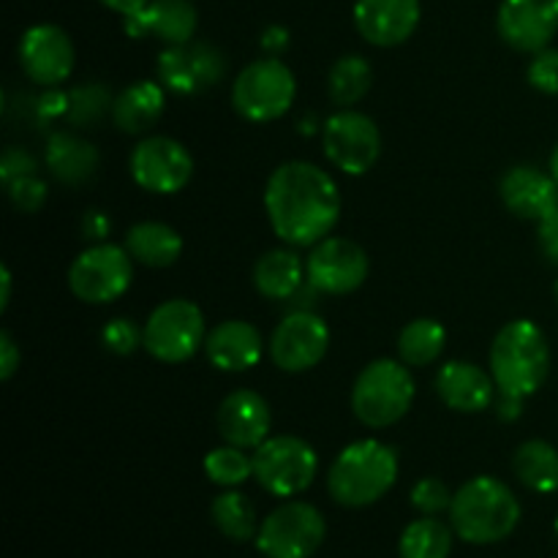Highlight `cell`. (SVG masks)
<instances>
[{"instance_id":"obj_1","label":"cell","mask_w":558,"mask_h":558,"mask_svg":"<svg viewBox=\"0 0 558 558\" xmlns=\"http://www.w3.org/2000/svg\"><path fill=\"white\" fill-rule=\"evenodd\" d=\"M270 227L283 243L308 248L330 238L341 218V194L325 169L308 161H287L270 174L265 189Z\"/></svg>"},{"instance_id":"obj_2","label":"cell","mask_w":558,"mask_h":558,"mask_svg":"<svg viewBox=\"0 0 558 558\" xmlns=\"http://www.w3.org/2000/svg\"><path fill=\"white\" fill-rule=\"evenodd\" d=\"M521 523V501L496 477H474L452 496L450 526L463 543L494 545Z\"/></svg>"},{"instance_id":"obj_3","label":"cell","mask_w":558,"mask_h":558,"mask_svg":"<svg viewBox=\"0 0 558 558\" xmlns=\"http://www.w3.org/2000/svg\"><path fill=\"white\" fill-rule=\"evenodd\" d=\"M548 338L532 319H515L496 332L490 347V376L501 396H534L548 379Z\"/></svg>"},{"instance_id":"obj_4","label":"cell","mask_w":558,"mask_h":558,"mask_svg":"<svg viewBox=\"0 0 558 558\" xmlns=\"http://www.w3.org/2000/svg\"><path fill=\"white\" fill-rule=\"evenodd\" d=\"M398 480V456L379 439H360L343 447L327 474V490L341 507H371Z\"/></svg>"},{"instance_id":"obj_5","label":"cell","mask_w":558,"mask_h":558,"mask_svg":"<svg viewBox=\"0 0 558 558\" xmlns=\"http://www.w3.org/2000/svg\"><path fill=\"white\" fill-rule=\"evenodd\" d=\"M414 379L407 363L374 360L352 387V409L368 428H390L412 409Z\"/></svg>"},{"instance_id":"obj_6","label":"cell","mask_w":558,"mask_h":558,"mask_svg":"<svg viewBox=\"0 0 558 558\" xmlns=\"http://www.w3.org/2000/svg\"><path fill=\"white\" fill-rule=\"evenodd\" d=\"M298 96L292 69L278 58H262L245 65L232 85V107L254 123H270L289 112Z\"/></svg>"},{"instance_id":"obj_7","label":"cell","mask_w":558,"mask_h":558,"mask_svg":"<svg viewBox=\"0 0 558 558\" xmlns=\"http://www.w3.org/2000/svg\"><path fill=\"white\" fill-rule=\"evenodd\" d=\"M319 472V456L300 436H270L254 450V477L272 496H298Z\"/></svg>"},{"instance_id":"obj_8","label":"cell","mask_w":558,"mask_h":558,"mask_svg":"<svg viewBox=\"0 0 558 558\" xmlns=\"http://www.w3.org/2000/svg\"><path fill=\"white\" fill-rule=\"evenodd\" d=\"M134 281V259L125 245L96 243L69 267V287L82 303L107 305L123 298Z\"/></svg>"},{"instance_id":"obj_9","label":"cell","mask_w":558,"mask_h":558,"mask_svg":"<svg viewBox=\"0 0 558 558\" xmlns=\"http://www.w3.org/2000/svg\"><path fill=\"white\" fill-rule=\"evenodd\" d=\"M145 349L169 365L185 363L205 347V316L191 300H167L145 322Z\"/></svg>"},{"instance_id":"obj_10","label":"cell","mask_w":558,"mask_h":558,"mask_svg":"<svg viewBox=\"0 0 558 558\" xmlns=\"http://www.w3.org/2000/svg\"><path fill=\"white\" fill-rule=\"evenodd\" d=\"M327 537V523L314 505L287 501L262 521L256 548L265 558H311Z\"/></svg>"},{"instance_id":"obj_11","label":"cell","mask_w":558,"mask_h":558,"mask_svg":"<svg viewBox=\"0 0 558 558\" xmlns=\"http://www.w3.org/2000/svg\"><path fill=\"white\" fill-rule=\"evenodd\" d=\"M325 156L336 169L347 174H365L381 153V134L374 120L354 109H341L330 114L322 125Z\"/></svg>"},{"instance_id":"obj_12","label":"cell","mask_w":558,"mask_h":558,"mask_svg":"<svg viewBox=\"0 0 558 558\" xmlns=\"http://www.w3.org/2000/svg\"><path fill=\"white\" fill-rule=\"evenodd\" d=\"M368 254L349 238H325L311 248L305 262V278L322 294L354 292L368 278Z\"/></svg>"},{"instance_id":"obj_13","label":"cell","mask_w":558,"mask_h":558,"mask_svg":"<svg viewBox=\"0 0 558 558\" xmlns=\"http://www.w3.org/2000/svg\"><path fill=\"white\" fill-rule=\"evenodd\" d=\"M227 71L221 49L207 41H185L158 54V82L178 96H196L216 85Z\"/></svg>"},{"instance_id":"obj_14","label":"cell","mask_w":558,"mask_h":558,"mask_svg":"<svg viewBox=\"0 0 558 558\" xmlns=\"http://www.w3.org/2000/svg\"><path fill=\"white\" fill-rule=\"evenodd\" d=\"M194 158L169 136H147L131 153V178L150 194H178L191 183Z\"/></svg>"},{"instance_id":"obj_15","label":"cell","mask_w":558,"mask_h":558,"mask_svg":"<svg viewBox=\"0 0 558 558\" xmlns=\"http://www.w3.org/2000/svg\"><path fill=\"white\" fill-rule=\"evenodd\" d=\"M330 349V330L314 311H292L278 322L270 338V357L287 374H303L319 365Z\"/></svg>"},{"instance_id":"obj_16","label":"cell","mask_w":558,"mask_h":558,"mask_svg":"<svg viewBox=\"0 0 558 558\" xmlns=\"http://www.w3.org/2000/svg\"><path fill=\"white\" fill-rule=\"evenodd\" d=\"M74 44L58 25H33L20 41V65L27 80L41 87H58L74 71Z\"/></svg>"},{"instance_id":"obj_17","label":"cell","mask_w":558,"mask_h":558,"mask_svg":"<svg viewBox=\"0 0 558 558\" xmlns=\"http://www.w3.org/2000/svg\"><path fill=\"white\" fill-rule=\"evenodd\" d=\"M499 33L518 52H543L558 33V0H501Z\"/></svg>"},{"instance_id":"obj_18","label":"cell","mask_w":558,"mask_h":558,"mask_svg":"<svg viewBox=\"0 0 558 558\" xmlns=\"http://www.w3.org/2000/svg\"><path fill=\"white\" fill-rule=\"evenodd\" d=\"M354 25L374 47H398L420 25V0H357Z\"/></svg>"},{"instance_id":"obj_19","label":"cell","mask_w":558,"mask_h":558,"mask_svg":"<svg viewBox=\"0 0 558 558\" xmlns=\"http://www.w3.org/2000/svg\"><path fill=\"white\" fill-rule=\"evenodd\" d=\"M218 430L227 445L240 450H256L270 439L272 414L265 398L254 390H234L218 407Z\"/></svg>"},{"instance_id":"obj_20","label":"cell","mask_w":558,"mask_h":558,"mask_svg":"<svg viewBox=\"0 0 558 558\" xmlns=\"http://www.w3.org/2000/svg\"><path fill=\"white\" fill-rule=\"evenodd\" d=\"M131 38H158L167 47L185 44L196 33V9L191 0H150L136 14L123 16Z\"/></svg>"},{"instance_id":"obj_21","label":"cell","mask_w":558,"mask_h":558,"mask_svg":"<svg viewBox=\"0 0 558 558\" xmlns=\"http://www.w3.org/2000/svg\"><path fill=\"white\" fill-rule=\"evenodd\" d=\"M507 210L526 221H543L558 207V183L554 174L537 167H512L499 183Z\"/></svg>"},{"instance_id":"obj_22","label":"cell","mask_w":558,"mask_h":558,"mask_svg":"<svg viewBox=\"0 0 558 558\" xmlns=\"http://www.w3.org/2000/svg\"><path fill=\"white\" fill-rule=\"evenodd\" d=\"M436 392L452 412L474 414L485 412L494 403L496 381L480 365L469 363V360H452V363L441 365V371L436 374Z\"/></svg>"},{"instance_id":"obj_23","label":"cell","mask_w":558,"mask_h":558,"mask_svg":"<svg viewBox=\"0 0 558 558\" xmlns=\"http://www.w3.org/2000/svg\"><path fill=\"white\" fill-rule=\"evenodd\" d=\"M205 354L210 365L227 374L251 371L262 360V332L251 322H221L207 332Z\"/></svg>"},{"instance_id":"obj_24","label":"cell","mask_w":558,"mask_h":558,"mask_svg":"<svg viewBox=\"0 0 558 558\" xmlns=\"http://www.w3.org/2000/svg\"><path fill=\"white\" fill-rule=\"evenodd\" d=\"M167 87L158 82L140 80L125 87L112 104V123L123 134H145L161 120L163 107H167Z\"/></svg>"},{"instance_id":"obj_25","label":"cell","mask_w":558,"mask_h":558,"mask_svg":"<svg viewBox=\"0 0 558 558\" xmlns=\"http://www.w3.org/2000/svg\"><path fill=\"white\" fill-rule=\"evenodd\" d=\"M98 150L90 142L80 140L76 134H58L49 136L47 142V167L60 183L65 185H82L98 172Z\"/></svg>"},{"instance_id":"obj_26","label":"cell","mask_w":558,"mask_h":558,"mask_svg":"<svg viewBox=\"0 0 558 558\" xmlns=\"http://www.w3.org/2000/svg\"><path fill=\"white\" fill-rule=\"evenodd\" d=\"M305 265L294 251L276 248L254 265V287L267 300H292L303 289Z\"/></svg>"},{"instance_id":"obj_27","label":"cell","mask_w":558,"mask_h":558,"mask_svg":"<svg viewBox=\"0 0 558 558\" xmlns=\"http://www.w3.org/2000/svg\"><path fill=\"white\" fill-rule=\"evenodd\" d=\"M125 251L131 259L147 267H169L183 254V238L178 229L161 221H142L125 232Z\"/></svg>"},{"instance_id":"obj_28","label":"cell","mask_w":558,"mask_h":558,"mask_svg":"<svg viewBox=\"0 0 558 558\" xmlns=\"http://www.w3.org/2000/svg\"><path fill=\"white\" fill-rule=\"evenodd\" d=\"M512 466H515L518 480L534 494H554V490H558V450L550 441H523L518 447Z\"/></svg>"},{"instance_id":"obj_29","label":"cell","mask_w":558,"mask_h":558,"mask_svg":"<svg viewBox=\"0 0 558 558\" xmlns=\"http://www.w3.org/2000/svg\"><path fill=\"white\" fill-rule=\"evenodd\" d=\"M447 347V330L436 319H414L398 336V354L409 368L436 363Z\"/></svg>"},{"instance_id":"obj_30","label":"cell","mask_w":558,"mask_h":558,"mask_svg":"<svg viewBox=\"0 0 558 558\" xmlns=\"http://www.w3.org/2000/svg\"><path fill=\"white\" fill-rule=\"evenodd\" d=\"M371 82H374V71L368 60L363 54H343L327 74V93L336 107L352 109L371 90Z\"/></svg>"},{"instance_id":"obj_31","label":"cell","mask_w":558,"mask_h":558,"mask_svg":"<svg viewBox=\"0 0 558 558\" xmlns=\"http://www.w3.org/2000/svg\"><path fill=\"white\" fill-rule=\"evenodd\" d=\"M213 523L223 537L234 539V543H248L259 534V521H256V510L251 505L248 496L238 494V490H227L218 496L210 507Z\"/></svg>"},{"instance_id":"obj_32","label":"cell","mask_w":558,"mask_h":558,"mask_svg":"<svg viewBox=\"0 0 558 558\" xmlns=\"http://www.w3.org/2000/svg\"><path fill=\"white\" fill-rule=\"evenodd\" d=\"M452 550V526H445L439 518H420L409 523L398 543L401 558H447Z\"/></svg>"},{"instance_id":"obj_33","label":"cell","mask_w":558,"mask_h":558,"mask_svg":"<svg viewBox=\"0 0 558 558\" xmlns=\"http://www.w3.org/2000/svg\"><path fill=\"white\" fill-rule=\"evenodd\" d=\"M205 474L210 483L221 485V488H238L245 480L254 477V458H248L234 445L216 447L207 452Z\"/></svg>"},{"instance_id":"obj_34","label":"cell","mask_w":558,"mask_h":558,"mask_svg":"<svg viewBox=\"0 0 558 558\" xmlns=\"http://www.w3.org/2000/svg\"><path fill=\"white\" fill-rule=\"evenodd\" d=\"M112 93L101 85V82H90V85H80L69 93V123L76 129H93L104 120V114L112 112Z\"/></svg>"},{"instance_id":"obj_35","label":"cell","mask_w":558,"mask_h":558,"mask_svg":"<svg viewBox=\"0 0 558 558\" xmlns=\"http://www.w3.org/2000/svg\"><path fill=\"white\" fill-rule=\"evenodd\" d=\"M452 496L456 494H450V488L441 480L425 477L412 488V507L423 512V515L436 518L439 512H450Z\"/></svg>"},{"instance_id":"obj_36","label":"cell","mask_w":558,"mask_h":558,"mask_svg":"<svg viewBox=\"0 0 558 558\" xmlns=\"http://www.w3.org/2000/svg\"><path fill=\"white\" fill-rule=\"evenodd\" d=\"M101 341L109 352L134 354L136 349L145 347V330H140L131 319H112L101 330Z\"/></svg>"},{"instance_id":"obj_37","label":"cell","mask_w":558,"mask_h":558,"mask_svg":"<svg viewBox=\"0 0 558 558\" xmlns=\"http://www.w3.org/2000/svg\"><path fill=\"white\" fill-rule=\"evenodd\" d=\"M529 82L545 96H558V49L545 47L529 63Z\"/></svg>"},{"instance_id":"obj_38","label":"cell","mask_w":558,"mask_h":558,"mask_svg":"<svg viewBox=\"0 0 558 558\" xmlns=\"http://www.w3.org/2000/svg\"><path fill=\"white\" fill-rule=\"evenodd\" d=\"M9 199L14 202L16 210L22 213H38V207L47 202V185L38 180V174H27V178H16L5 185Z\"/></svg>"},{"instance_id":"obj_39","label":"cell","mask_w":558,"mask_h":558,"mask_svg":"<svg viewBox=\"0 0 558 558\" xmlns=\"http://www.w3.org/2000/svg\"><path fill=\"white\" fill-rule=\"evenodd\" d=\"M36 158L27 150H22V147H5L3 150V158H0V178H3V185H9L16 178L36 174Z\"/></svg>"},{"instance_id":"obj_40","label":"cell","mask_w":558,"mask_h":558,"mask_svg":"<svg viewBox=\"0 0 558 558\" xmlns=\"http://www.w3.org/2000/svg\"><path fill=\"white\" fill-rule=\"evenodd\" d=\"M537 238H539V248L543 254L548 256V262L558 265V207L554 213L537 221Z\"/></svg>"},{"instance_id":"obj_41","label":"cell","mask_w":558,"mask_h":558,"mask_svg":"<svg viewBox=\"0 0 558 558\" xmlns=\"http://www.w3.org/2000/svg\"><path fill=\"white\" fill-rule=\"evenodd\" d=\"M20 360L22 354L16 349L14 338L9 332H0V379L9 381L16 374V368H20Z\"/></svg>"},{"instance_id":"obj_42","label":"cell","mask_w":558,"mask_h":558,"mask_svg":"<svg viewBox=\"0 0 558 558\" xmlns=\"http://www.w3.org/2000/svg\"><path fill=\"white\" fill-rule=\"evenodd\" d=\"M109 229H112V223H109V218L101 210H90L82 218V232H85L87 240H98L101 243L109 234Z\"/></svg>"},{"instance_id":"obj_43","label":"cell","mask_w":558,"mask_h":558,"mask_svg":"<svg viewBox=\"0 0 558 558\" xmlns=\"http://www.w3.org/2000/svg\"><path fill=\"white\" fill-rule=\"evenodd\" d=\"M287 47H289V31H287V27L270 25L265 33H262V49H267L272 58H278V54H281Z\"/></svg>"},{"instance_id":"obj_44","label":"cell","mask_w":558,"mask_h":558,"mask_svg":"<svg viewBox=\"0 0 558 558\" xmlns=\"http://www.w3.org/2000/svg\"><path fill=\"white\" fill-rule=\"evenodd\" d=\"M101 3L107 5V9L118 11V14L129 16V14H136V11H140V9H145V5L150 3V0H101Z\"/></svg>"},{"instance_id":"obj_45","label":"cell","mask_w":558,"mask_h":558,"mask_svg":"<svg viewBox=\"0 0 558 558\" xmlns=\"http://www.w3.org/2000/svg\"><path fill=\"white\" fill-rule=\"evenodd\" d=\"M521 409H523V398L501 396V401H499V417L501 420H518L521 417Z\"/></svg>"},{"instance_id":"obj_46","label":"cell","mask_w":558,"mask_h":558,"mask_svg":"<svg viewBox=\"0 0 558 558\" xmlns=\"http://www.w3.org/2000/svg\"><path fill=\"white\" fill-rule=\"evenodd\" d=\"M0 283H3V294H0V311H5L11 303V272L5 265L0 267Z\"/></svg>"},{"instance_id":"obj_47","label":"cell","mask_w":558,"mask_h":558,"mask_svg":"<svg viewBox=\"0 0 558 558\" xmlns=\"http://www.w3.org/2000/svg\"><path fill=\"white\" fill-rule=\"evenodd\" d=\"M550 174H554L558 183V145L554 147V156H550Z\"/></svg>"},{"instance_id":"obj_48","label":"cell","mask_w":558,"mask_h":558,"mask_svg":"<svg viewBox=\"0 0 558 558\" xmlns=\"http://www.w3.org/2000/svg\"><path fill=\"white\" fill-rule=\"evenodd\" d=\"M554 298H556V303H558V278H556V287H554Z\"/></svg>"},{"instance_id":"obj_49","label":"cell","mask_w":558,"mask_h":558,"mask_svg":"<svg viewBox=\"0 0 558 558\" xmlns=\"http://www.w3.org/2000/svg\"><path fill=\"white\" fill-rule=\"evenodd\" d=\"M556 537H558V518H556Z\"/></svg>"}]
</instances>
